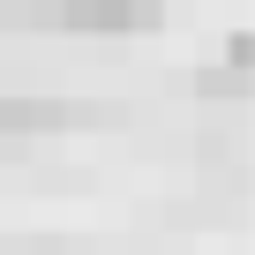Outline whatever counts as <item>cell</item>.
Segmentation results:
<instances>
[{"label": "cell", "instance_id": "cell-3", "mask_svg": "<svg viewBox=\"0 0 255 255\" xmlns=\"http://www.w3.org/2000/svg\"><path fill=\"white\" fill-rule=\"evenodd\" d=\"M15 255H53V248H15Z\"/></svg>", "mask_w": 255, "mask_h": 255}, {"label": "cell", "instance_id": "cell-1", "mask_svg": "<svg viewBox=\"0 0 255 255\" xmlns=\"http://www.w3.org/2000/svg\"><path fill=\"white\" fill-rule=\"evenodd\" d=\"M75 105L68 98H15V90H0V135H38V128H68Z\"/></svg>", "mask_w": 255, "mask_h": 255}, {"label": "cell", "instance_id": "cell-2", "mask_svg": "<svg viewBox=\"0 0 255 255\" xmlns=\"http://www.w3.org/2000/svg\"><path fill=\"white\" fill-rule=\"evenodd\" d=\"M75 30H128V23H150V8H68Z\"/></svg>", "mask_w": 255, "mask_h": 255}]
</instances>
